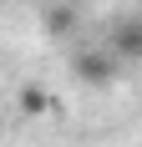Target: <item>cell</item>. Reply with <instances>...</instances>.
Here are the masks:
<instances>
[{"mask_svg":"<svg viewBox=\"0 0 142 147\" xmlns=\"http://www.w3.org/2000/svg\"><path fill=\"white\" fill-rule=\"evenodd\" d=\"M117 66H122V61H117L112 46H76V51H71V76H76L81 86H91V91L112 86Z\"/></svg>","mask_w":142,"mask_h":147,"instance_id":"1","label":"cell"},{"mask_svg":"<svg viewBox=\"0 0 142 147\" xmlns=\"http://www.w3.org/2000/svg\"><path fill=\"white\" fill-rule=\"evenodd\" d=\"M107 46L117 51V61H142V15H127V20H117Z\"/></svg>","mask_w":142,"mask_h":147,"instance_id":"2","label":"cell"},{"mask_svg":"<svg viewBox=\"0 0 142 147\" xmlns=\"http://www.w3.org/2000/svg\"><path fill=\"white\" fill-rule=\"evenodd\" d=\"M46 107H51L46 86H36V81H30V86H20V112H30V117H41Z\"/></svg>","mask_w":142,"mask_h":147,"instance_id":"3","label":"cell"},{"mask_svg":"<svg viewBox=\"0 0 142 147\" xmlns=\"http://www.w3.org/2000/svg\"><path fill=\"white\" fill-rule=\"evenodd\" d=\"M46 26H51V30H66V26H71V10H51V20H46Z\"/></svg>","mask_w":142,"mask_h":147,"instance_id":"4","label":"cell"},{"mask_svg":"<svg viewBox=\"0 0 142 147\" xmlns=\"http://www.w3.org/2000/svg\"><path fill=\"white\" fill-rule=\"evenodd\" d=\"M0 132H5V117H0Z\"/></svg>","mask_w":142,"mask_h":147,"instance_id":"5","label":"cell"}]
</instances>
